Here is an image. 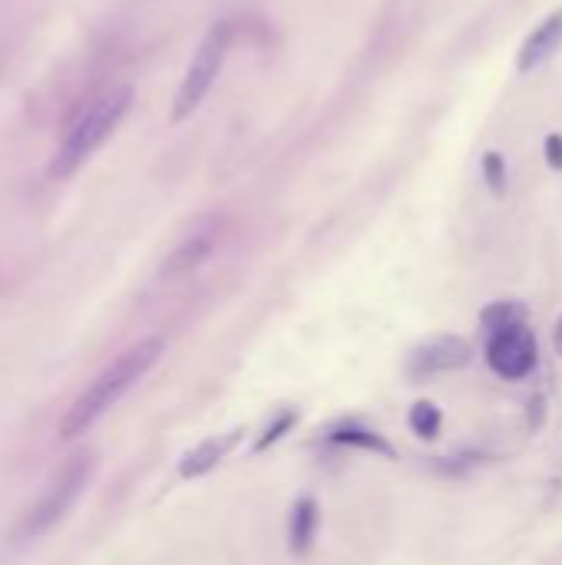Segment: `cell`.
Listing matches in <instances>:
<instances>
[{"label": "cell", "instance_id": "9a60e30c", "mask_svg": "<svg viewBox=\"0 0 562 565\" xmlns=\"http://www.w3.org/2000/svg\"><path fill=\"white\" fill-rule=\"evenodd\" d=\"M542 152H546L549 169H562V136H559V132H549V136H546Z\"/></svg>", "mask_w": 562, "mask_h": 565}, {"label": "cell", "instance_id": "e0dca14e", "mask_svg": "<svg viewBox=\"0 0 562 565\" xmlns=\"http://www.w3.org/2000/svg\"><path fill=\"white\" fill-rule=\"evenodd\" d=\"M552 344H555V350L562 354V318H559V324H555V334H552Z\"/></svg>", "mask_w": 562, "mask_h": 565}, {"label": "cell", "instance_id": "5bb4252c", "mask_svg": "<svg viewBox=\"0 0 562 565\" xmlns=\"http://www.w3.org/2000/svg\"><path fill=\"white\" fill-rule=\"evenodd\" d=\"M483 178H486V185L493 188L496 196L506 193V162H503L500 152H486L483 155Z\"/></svg>", "mask_w": 562, "mask_h": 565}, {"label": "cell", "instance_id": "52a82bcc", "mask_svg": "<svg viewBox=\"0 0 562 565\" xmlns=\"http://www.w3.org/2000/svg\"><path fill=\"white\" fill-rule=\"evenodd\" d=\"M559 47H562V8L552 11V14L523 41V47H519V54H516V70H519V73H532V70L546 67V64L555 57Z\"/></svg>", "mask_w": 562, "mask_h": 565}, {"label": "cell", "instance_id": "277c9868", "mask_svg": "<svg viewBox=\"0 0 562 565\" xmlns=\"http://www.w3.org/2000/svg\"><path fill=\"white\" fill-rule=\"evenodd\" d=\"M229 41H232V24L229 21H219L209 27V34L203 37L190 70H185L179 90H175V100H172V123H182L190 119L203 100L209 96V90L216 87L219 73H222V64H226V54H229Z\"/></svg>", "mask_w": 562, "mask_h": 565}, {"label": "cell", "instance_id": "8992f818", "mask_svg": "<svg viewBox=\"0 0 562 565\" xmlns=\"http://www.w3.org/2000/svg\"><path fill=\"white\" fill-rule=\"evenodd\" d=\"M470 360V344L463 337H434L427 344H421L411 360H408V373L411 377H431V373H444V370H460Z\"/></svg>", "mask_w": 562, "mask_h": 565}, {"label": "cell", "instance_id": "5b68a950", "mask_svg": "<svg viewBox=\"0 0 562 565\" xmlns=\"http://www.w3.org/2000/svg\"><path fill=\"white\" fill-rule=\"evenodd\" d=\"M486 360L500 377H506V381H519V377H526L536 367V337H532V331L526 324H513V327H503V331L490 334Z\"/></svg>", "mask_w": 562, "mask_h": 565}, {"label": "cell", "instance_id": "30bf717a", "mask_svg": "<svg viewBox=\"0 0 562 565\" xmlns=\"http://www.w3.org/2000/svg\"><path fill=\"white\" fill-rule=\"evenodd\" d=\"M314 526H318V509L314 499H298L291 509V549L295 552H308L311 539H314Z\"/></svg>", "mask_w": 562, "mask_h": 565}, {"label": "cell", "instance_id": "3957f363", "mask_svg": "<svg viewBox=\"0 0 562 565\" xmlns=\"http://www.w3.org/2000/svg\"><path fill=\"white\" fill-rule=\"evenodd\" d=\"M90 470H93V463H90L87 453H77L73 460H67V463L54 473V480L47 483V489L27 506L24 519H21L18 529H14V539L31 542V539H41L44 532H50V529L73 509V503L80 499V493L87 489Z\"/></svg>", "mask_w": 562, "mask_h": 565}, {"label": "cell", "instance_id": "4fadbf2b", "mask_svg": "<svg viewBox=\"0 0 562 565\" xmlns=\"http://www.w3.org/2000/svg\"><path fill=\"white\" fill-rule=\"evenodd\" d=\"M411 427H414L417 437H437V430H440V411H437L434 404H427V401L414 404V411H411Z\"/></svg>", "mask_w": 562, "mask_h": 565}, {"label": "cell", "instance_id": "7c38bea8", "mask_svg": "<svg viewBox=\"0 0 562 565\" xmlns=\"http://www.w3.org/2000/svg\"><path fill=\"white\" fill-rule=\"evenodd\" d=\"M334 443H354V447H367V450H378V453H388L391 457V447L370 430H357V427H344V430H334L331 437Z\"/></svg>", "mask_w": 562, "mask_h": 565}, {"label": "cell", "instance_id": "9c48e42d", "mask_svg": "<svg viewBox=\"0 0 562 565\" xmlns=\"http://www.w3.org/2000/svg\"><path fill=\"white\" fill-rule=\"evenodd\" d=\"M209 252H213V235H206V232L193 235L190 242H182V245L172 252V258L165 262V278H175V275L193 272L199 262L209 258Z\"/></svg>", "mask_w": 562, "mask_h": 565}, {"label": "cell", "instance_id": "2e32d148", "mask_svg": "<svg viewBox=\"0 0 562 565\" xmlns=\"http://www.w3.org/2000/svg\"><path fill=\"white\" fill-rule=\"evenodd\" d=\"M291 420H295L291 414H282V420H278V424H275V427H272V430H268V434H265L262 440H259V447H255V450H265L268 443H275V440H278V437H282V434H285L288 427H291Z\"/></svg>", "mask_w": 562, "mask_h": 565}, {"label": "cell", "instance_id": "7a4b0ae2", "mask_svg": "<svg viewBox=\"0 0 562 565\" xmlns=\"http://www.w3.org/2000/svg\"><path fill=\"white\" fill-rule=\"evenodd\" d=\"M129 106H133V87H126V83L123 87H110L93 103H87L80 109V116L67 126V132H64V139L57 146V155L50 162V172L57 178L73 175L113 136V129L123 123Z\"/></svg>", "mask_w": 562, "mask_h": 565}, {"label": "cell", "instance_id": "8fae6325", "mask_svg": "<svg viewBox=\"0 0 562 565\" xmlns=\"http://www.w3.org/2000/svg\"><path fill=\"white\" fill-rule=\"evenodd\" d=\"M523 304H513V301H496L483 311V327L490 334L503 331V327H513V324H523Z\"/></svg>", "mask_w": 562, "mask_h": 565}, {"label": "cell", "instance_id": "ba28073f", "mask_svg": "<svg viewBox=\"0 0 562 565\" xmlns=\"http://www.w3.org/2000/svg\"><path fill=\"white\" fill-rule=\"evenodd\" d=\"M232 443H236V434H229V437H219V440H206L203 447H196L193 453H185V460H182V466H179V473L182 476H203L206 470H213L229 450H232Z\"/></svg>", "mask_w": 562, "mask_h": 565}, {"label": "cell", "instance_id": "6da1fadb", "mask_svg": "<svg viewBox=\"0 0 562 565\" xmlns=\"http://www.w3.org/2000/svg\"><path fill=\"white\" fill-rule=\"evenodd\" d=\"M162 341L159 337H146V341H139V344H133L129 350H123L96 381L77 397V404L67 411V417H64V424H60V437L64 440H70V437H80V434H87L119 397H126L142 377L152 370V364L162 357Z\"/></svg>", "mask_w": 562, "mask_h": 565}]
</instances>
